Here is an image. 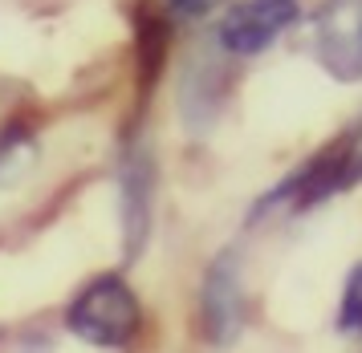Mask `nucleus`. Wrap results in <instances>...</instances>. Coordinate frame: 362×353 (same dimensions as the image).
<instances>
[{
	"label": "nucleus",
	"mask_w": 362,
	"mask_h": 353,
	"mask_svg": "<svg viewBox=\"0 0 362 353\" xmlns=\"http://www.w3.org/2000/svg\"><path fill=\"white\" fill-rule=\"evenodd\" d=\"M362 183V122L346 130L338 143H329L322 155H313L297 175H289L277 191H269L252 208V220L269 215L273 208H313L326 203L329 195H342Z\"/></svg>",
	"instance_id": "1"
},
{
	"label": "nucleus",
	"mask_w": 362,
	"mask_h": 353,
	"mask_svg": "<svg viewBox=\"0 0 362 353\" xmlns=\"http://www.w3.org/2000/svg\"><path fill=\"white\" fill-rule=\"evenodd\" d=\"M69 333L94 345H127L143 325V309L134 289L122 276H98L94 285H86L66 313Z\"/></svg>",
	"instance_id": "2"
},
{
	"label": "nucleus",
	"mask_w": 362,
	"mask_h": 353,
	"mask_svg": "<svg viewBox=\"0 0 362 353\" xmlns=\"http://www.w3.org/2000/svg\"><path fill=\"white\" fill-rule=\"evenodd\" d=\"M313 57L338 81H362V0H322L313 13Z\"/></svg>",
	"instance_id": "3"
},
{
	"label": "nucleus",
	"mask_w": 362,
	"mask_h": 353,
	"mask_svg": "<svg viewBox=\"0 0 362 353\" xmlns=\"http://www.w3.org/2000/svg\"><path fill=\"white\" fill-rule=\"evenodd\" d=\"M155 155L147 143L127 146L122 171H118V195H122V256L139 260L155 227Z\"/></svg>",
	"instance_id": "4"
},
{
	"label": "nucleus",
	"mask_w": 362,
	"mask_h": 353,
	"mask_svg": "<svg viewBox=\"0 0 362 353\" xmlns=\"http://www.w3.org/2000/svg\"><path fill=\"white\" fill-rule=\"evenodd\" d=\"M293 20L297 0H240L220 16L216 37H220V49L236 57H252V53H264Z\"/></svg>",
	"instance_id": "5"
},
{
	"label": "nucleus",
	"mask_w": 362,
	"mask_h": 353,
	"mask_svg": "<svg viewBox=\"0 0 362 353\" xmlns=\"http://www.w3.org/2000/svg\"><path fill=\"white\" fill-rule=\"evenodd\" d=\"M199 305H204V329L216 345L236 337V329L245 321V285H240V256L232 248L212 260Z\"/></svg>",
	"instance_id": "6"
},
{
	"label": "nucleus",
	"mask_w": 362,
	"mask_h": 353,
	"mask_svg": "<svg viewBox=\"0 0 362 353\" xmlns=\"http://www.w3.org/2000/svg\"><path fill=\"white\" fill-rule=\"evenodd\" d=\"M192 73L183 78V118L187 126H208L220 110V90H216V65L196 61L187 65Z\"/></svg>",
	"instance_id": "7"
},
{
	"label": "nucleus",
	"mask_w": 362,
	"mask_h": 353,
	"mask_svg": "<svg viewBox=\"0 0 362 353\" xmlns=\"http://www.w3.org/2000/svg\"><path fill=\"white\" fill-rule=\"evenodd\" d=\"M29 162H33V138H29L25 130H8V134L0 138V187L25 175Z\"/></svg>",
	"instance_id": "8"
},
{
	"label": "nucleus",
	"mask_w": 362,
	"mask_h": 353,
	"mask_svg": "<svg viewBox=\"0 0 362 353\" xmlns=\"http://www.w3.org/2000/svg\"><path fill=\"white\" fill-rule=\"evenodd\" d=\"M338 329L342 333H362V260L350 268L342 289V309H338Z\"/></svg>",
	"instance_id": "9"
},
{
	"label": "nucleus",
	"mask_w": 362,
	"mask_h": 353,
	"mask_svg": "<svg viewBox=\"0 0 362 353\" xmlns=\"http://www.w3.org/2000/svg\"><path fill=\"white\" fill-rule=\"evenodd\" d=\"M180 16H208L212 8H220L224 0H167Z\"/></svg>",
	"instance_id": "10"
}]
</instances>
